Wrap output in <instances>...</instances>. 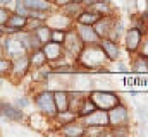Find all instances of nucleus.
I'll return each mask as SVG.
<instances>
[{
	"label": "nucleus",
	"mask_w": 148,
	"mask_h": 137,
	"mask_svg": "<svg viewBox=\"0 0 148 137\" xmlns=\"http://www.w3.org/2000/svg\"><path fill=\"white\" fill-rule=\"evenodd\" d=\"M90 100L95 104V106L98 109L105 110V111H109L112 107L119 105L118 97L116 96V94L109 93V92H97V93H92V96L90 97Z\"/></svg>",
	"instance_id": "f257e3e1"
},
{
	"label": "nucleus",
	"mask_w": 148,
	"mask_h": 137,
	"mask_svg": "<svg viewBox=\"0 0 148 137\" xmlns=\"http://www.w3.org/2000/svg\"><path fill=\"white\" fill-rule=\"evenodd\" d=\"M36 103H37L38 107L42 112H45L47 114L54 115L59 111L58 110V106H56V103H55V97H54V94L53 93H49V92L41 93L37 97Z\"/></svg>",
	"instance_id": "f03ea898"
},
{
	"label": "nucleus",
	"mask_w": 148,
	"mask_h": 137,
	"mask_svg": "<svg viewBox=\"0 0 148 137\" xmlns=\"http://www.w3.org/2000/svg\"><path fill=\"white\" fill-rule=\"evenodd\" d=\"M86 125L90 127H103L110 123L109 121V113H107L105 110H100V111H94L93 113L88 114V117L86 118Z\"/></svg>",
	"instance_id": "7ed1b4c3"
},
{
	"label": "nucleus",
	"mask_w": 148,
	"mask_h": 137,
	"mask_svg": "<svg viewBox=\"0 0 148 137\" xmlns=\"http://www.w3.org/2000/svg\"><path fill=\"white\" fill-rule=\"evenodd\" d=\"M127 119V111L124 106L117 105L109 110V121L110 125L114 126H119Z\"/></svg>",
	"instance_id": "20e7f679"
},
{
	"label": "nucleus",
	"mask_w": 148,
	"mask_h": 137,
	"mask_svg": "<svg viewBox=\"0 0 148 137\" xmlns=\"http://www.w3.org/2000/svg\"><path fill=\"white\" fill-rule=\"evenodd\" d=\"M140 39H141V32L139 30L137 29L130 30L126 35V48L129 50H136L140 43Z\"/></svg>",
	"instance_id": "39448f33"
},
{
	"label": "nucleus",
	"mask_w": 148,
	"mask_h": 137,
	"mask_svg": "<svg viewBox=\"0 0 148 137\" xmlns=\"http://www.w3.org/2000/svg\"><path fill=\"white\" fill-rule=\"evenodd\" d=\"M44 52L46 54V57L51 61H55L60 57L61 55V47H60V43L58 42H54V41H49L48 43H46L45 48H44Z\"/></svg>",
	"instance_id": "423d86ee"
},
{
	"label": "nucleus",
	"mask_w": 148,
	"mask_h": 137,
	"mask_svg": "<svg viewBox=\"0 0 148 137\" xmlns=\"http://www.w3.org/2000/svg\"><path fill=\"white\" fill-rule=\"evenodd\" d=\"M79 37L82 38L83 41L86 42H93L99 38V34L95 32V30H93L90 25H84L80 24L79 25Z\"/></svg>",
	"instance_id": "0eeeda50"
},
{
	"label": "nucleus",
	"mask_w": 148,
	"mask_h": 137,
	"mask_svg": "<svg viewBox=\"0 0 148 137\" xmlns=\"http://www.w3.org/2000/svg\"><path fill=\"white\" fill-rule=\"evenodd\" d=\"M102 17V14L100 12H97V13H82L78 17H77V21L79 22V24H84V25H92L94 23H97L100 18Z\"/></svg>",
	"instance_id": "6e6552de"
},
{
	"label": "nucleus",
	"mask_w": 148,
	"mask_h": 137,
	"mask_svg": "<svg viewBox=\"0 0 148 137\" xmlns=\"http://www.w3.org/2000/svg\"><path fill=\"white\" fill-rule=\"evenodd\" d=\"M1 111H2V114H5L6 117H8L13 120H20L23 117L22 112L20 110L15 109L14 106H12L10 104H2L1 105Z\"/></svg>",
	"instance_id": "1a4fd4ad"
},
{
	"label": "nucleus",
	"mask_w": 148,
	"mask_h": 137,
	"mask_svg": "<svg viewBox=\"0 0 148 137\" xmlns=\"http://www.w3.org/2000/svg\"><path fill=\"white\" fill-rule=\"evenodd\" d=\"M54 97H55V103H56L58 110L60 112H66L69 110V101H68V96L66 93L58 92L54 94Z\"/></svg>",
	"instance_id": "9d476101"
},
{
	"label": "nucleus",
	"mask_w": 148,
	"mask_h": 137,
	"mask_svg": "<svg viewBox=\"0 0 148 137\" xmlns=\"http://www.w3.org/2000/svg\"><path fill=\"white\" fill-rule=\"evenodd\" d=\"M23 5L25 8H30L34 10H47L49 9V5L46 0H24Z\"/></svg>",
	"instance_id": "9b49d317"
},
{
	"label": "nucleus",
	"mask_w": 148,
	"mask_h": 137,
	"mask_svg": "<svg viewBox=\"0 0 148 137\" xmlns=\"http://www.w3.org/2000/svg\"><path fill=\"white\" fill-rule=\"evenodd\" d=\"M102 46H103L105 53H106V55H107L108 58L115 60L118 56V48H117V46L114 42H111L109 40H105L102 42Z\"/></svg>",
	"instance_id": "f8f14e48"
},
{
	"label": "nucleus",
	"mask_w": 148,
	"mask_h": 137,
	"mask_svg": "<svg viewBox=\"0 0 148 137\" xmlns=\"http://www.w3.org/2000/svg\"><path fill=\"white\" fill-rule=\"evenodd\" d=\"M7 23L12 29H21L27 24V18L23 15H13L9 17Z\"/></svg>",
	"instance_id": "ddd939ff"
},
{
	"label": "nucleus",
	"mask_w": 148,
	"mask_h": 137,
	"mask_svg": "<svg viewBox=\"0 0 148 137\" xmlns=\"http://www.w3.org/2000/svg\"><path fill=\"white\" fill-rule=\"evenodd\" d=\"M29 66V62H28V58L27 57H22L20 60H16L15 62H13V72H16V73H24V71L28 68Z\"/></svg>",
	"instance_id": "4468645a"
},
{
	"label": "nucleus",
	"mask_w": 148,
	"mask_h": 137,
	"mask_svg": "<svg viewBox=\"0 0 148 137\" xmlns=\"http://www.w3.org/2000/svg\"><path fill=\"white\" fill-rule=\"evenodd\" d=\"M110 30V23L108 21H98L95 25V32L99 34V37H103L108 33Z\"/></svg>",
	"instance_id": "2eb2a0df"
},
{
	"label": "nucleus",
	"mask_w": 148,
	"mask_h": 137,
	"mask_svg": "<svg viewBox=\"0 0 148 137\" xmlns=\"http://www.w3.org/2000/svg\"><path fill=\"white\" fill-rule=\"evenodd\" d=\"M51 33H52V31H49L47 28L42 26L37 31L36 37L39 39V41L41 43H46L47 41H51Z\"/></svg>",
	"instance_id": "dca6fc26"
},
{
	"label": "nucleus",
	"mask_w": 148,
	"mask_h": 137,
	"mask_svg": "<svg viewBox=\"0 0 148 137\" xmlns=\"http://www.w3.org/2000/svg\"><path fill=\"white\" fill-rule=\"evenodd\" d=\"M46 58H47V57H46L45 52L39 50V52H36V53L32 55L31 63H32V64H35V65H41V64H44V63H45Z\"/></svg>",
	"instance_id": "f3484780"
},
{
	"label": "nucleus",
	"mask_w": 148,
	"mask_h": 137,
	"mask_svg": "<svg viewBox=\"0 0 148 137\" xmlns=\"http://www.w3.org/2000/svg\"><path fill=\"white\" fill-rule=\"evenodd\" d=\"M66 39V33L63 31H52L51 33V41L58 42V43H62Z\"/></svg>",
	"instance_id": "a211bd4d"
},
{
	"label": "nucleus",
	"mask_w": 148,
	"mask_h": 137,
	"mask_svg": "<svg viewBox=\"0 0 148 137\" xmlns=\"http://www.w3.org/2000/svg\"><path fill=\"white\" fill-rule=\"evenodd\" d=\"M66 133H67V135H70V136H80V135L84 133V130L80 129L79 127L69 126V127L66 128Z\"/></svg>",
	"instance_id": "6ab92c4d"
},
{
	"label": "nucleus",
	"mask_w": 148,
	"mask_h": 137,
	"mask_svg": "<svg viewBox=\"0 0 148 137\" xmlns=\"http://www.w3.org/2000/svg\"><path fill=\"white\" fill-rule=\"evenodd\" d=\"M147 68H148L147 63H145V64L143 65V61H141V60L137 61L136 64H134V70H136V71H143V70H147Z\"/></svg>",
	"instance_id": "aec40b11"
},
{
	"label": "nucleus",
	"mask_w": 148,
	"mask_h": 137,
	"mask_svg": "<svg viewBox=\"0 0 148 137\" xmlns=\"http://www.w3.org/2000/svg\"><path fill=\"white\" fill-rule=\"evenodd\" d=\"M16 8H17V12H18V14H20V15H23V16H24V15L27 14V12H25V9H24V8H25V6H24V5H22V3L20 2V0L17 1V6H16Z\"/></svg>",
	"instance_id": "412c9836"
},
{
	"label": "nucleus",
	"mask_w": 148,
	"mask_h": 137,
	"mask_svg": "<svg viewBox=\"0 0 148 137\" xmlns=\"http://www.w3.org/2000/svg\"><path fill=\"white\" fill-rule=\"evenodd\" d=\"M143 53H144V55L148 57V40L144 43V46H143Z\"/></svg>",
	"instance_id": "4be33fe9"
},
{
	"label": "nucleus",
	"mask_w": 148,
	"mask_h": 137,
	"mask_svg": "<svg viewBox=\"0 0 148 137\" xmlns=\"http://www.w3.org/2000/svg\"><path fill=\"white\" fill-rule=\"evenodd\" d=\"M71 0H55V3L59 5V6H63V5H67L69 3Z\"/></svg>",
	"instance_id": "5701e85b"
},
{
	"label": "nucleus",
	"mask_w": 148,
	"mask_h": 137,
	"mask_svg": "<svg viewBox=\"0 0 148 137\" xmlns=\"http://www.w3.org/2000/svg\"><path fill=\"white\" fill-rule=\"evenodd\" d=\"M9 1H10V0H1L2 3H3V2H5V3H6V2H9Z\"/></svg>",
	"instance_id": "b1692460"
},
{
	"label": "nucleus",
	"mask_w": 148,
	"mask_h": 137,
	"mask_svg": "<svg viewBox=\"0 0 148 137\" xmlns=\"http://www.w3.org/2000/svg\"><path fill=\"white\" fill-rule=\"evenodd\" d=\"M73 1H78V2H80V1H83V0H73Z\"/></svg>",
	"instance_id": "393cba45"
}]
</instances>
